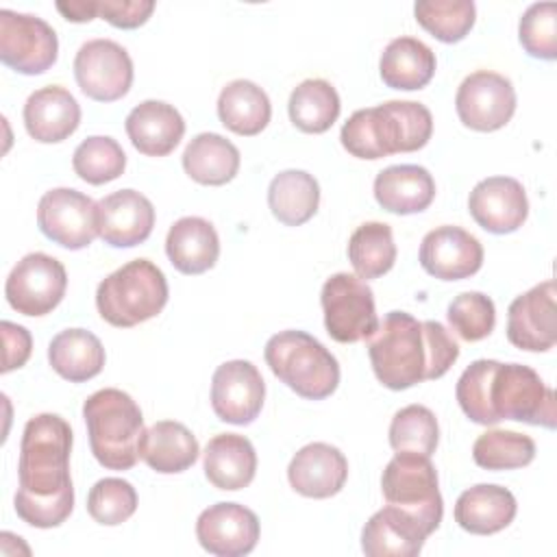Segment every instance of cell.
Wrapping results in <instances>:
<instances>
[{"instance_id":"30","label":"cell","mask_w":557,"mask_h":557,"mask_svg":"<svg viewBox=\"0 0 557 557\" xmlns=\"http://www.w3.org/2000/svg\"><path fill=\"white\" fill-rule=\"evenodd\" d=\"M48 361L61 379L85 383L100 374L104 366V346L91 331L65 329L48 344Z\"/></svg>"},{"instance_id":"8","label":"cell","mask_w":557,"mask_h":557,"mask_svg":"<svg viewBox=\"0 0 557 557\" xmlns=\"http://www.w3.org/2000/svg\"><path fill=\"white\" fill-rule=\"evenodd\" d=\"M387 505L416 516L431 533L440 527L444 503L437 487V470L431 457L418 453H396L381 476Z\"/></svg>"},{"instance_id":"25","label":"cell","mask_w":557,"mask_h":557,"mask_svg":"<svg viewBox=\"0 0 557 557\" xmlns=\"http://www.w3.org/2000/svg\"><path fill=\"white\" fill-rule=\"evenodd\" d=\"M516 496L492 483H479L463 490L455 503V522L474 535H492L503 531L516 518Z\"/></svg>"},{"instance_id":"7","label":"cell","mask_w":557,"mask_h":557,"mask_svg":"<svg viewBox=\"0 0 557 557\" xmlns=\"http://www.w3.org/2000/svg\"><path fill=\"white\" fill-rule=\"evenodd\" d=\"M168 294L161 268L148 259H133L100 281L96 307L111 326L131 329L161 313Z\"/></svg>"},{"instance_id":"14","label":"cell","mask_w":557,"mask_h":557,"mask_svg":"<svg viewBox=\"0 0 557 557\" xmlns=\"http://www.w3.org/2000/svg\"><path fill=\"white\" fill-rule=\"evenodd\" d=\"M74 76L85 96L98 102H113L133 85V61L117 41L91 39L74 57Z\"/></svg>"},{"instance_id":"23","label":"cell","mask_w":557,"mask_h":557,"mask_svg":"<svg viewBox=\"0 0 557 557\" xmlns=\"http://www.w3.org/2000/svg\"><path fill=\"white\" fill-rule=\"evenodd\" d=\"M78 124L81 107L65 87H41L33 91L24 104V126L35 141L59 144L67 139Z\"/></svg>"},{"instance_id":"11","label":"cell","mask_w":557,"mask_h":557,"mask_svg":"<svg viewBox=\"0 0 557 557\" xmlns=\"http://www.w3.org/2000/svg\"><path fill=\"white\" fill-rule=\"evenodd\" d=\"M39 231L67 250L87 248L100 235L98 202L72 187L46 191L37 205Z\"/></svg>"},{"instance_id":"9","label":"cell","mask_w":557,"mask_h":557,"mask_svg":"<svg viewBox=\"0 0 557 557\" xmlns=\"http://www.w3.org/2000/svg\"><path fill=\"white\" fill-rule=\"evenodd\" d=\"M326 333L339 344H355L368 339L376 326L379 315L370 285L348 272L329 276L320 292Z\"/></svg>"},{"instance_id":"12","label":"cell","mask_w":557,"mask_h":557,"mask_svg":"<svg viewBox=\"0 0 557 557\" xmlns=\"http://www.w3.org/2000/svg\"><path fill=\"white\" fill-rule=\"evenodd\" d=\"M67 272L63 263L46 252L22 257L4 283V296L11 309L22 315H46L65 296Z\"/></svg>"},{"instance_id":"17","label":"cell","mask_w":557,"mask_h":557,"mask_svg":"<svg viewBox=\"0 0 557 557\" xmlns=\"http://www.w3.org/2000/svg\"><path fill=\"white\" fill-rule=\"evenodd\" d=\"M259 518L239 503L209 505L196 520L200 546L218 557L248 555L259 542Z\"/></svg>"},{"instance_id":"44","label":"cell","mask_w":557,"mask_h":557,"mask_svg":"<svg viewBox=\"0 0 557 557\" xmlns=\"http://www.w3.org/2000/svg\"><path fill=\"white\" fill-rule=\"evenodd\" d=\"M154 11L152 0H98V15L115 28H137Z\"/></svg>"},{"instance_id":"37","label":"cell","mask_w":557,"mask_h":557,"mask_svg":"<svg viewBox=\"0 0 557 557\" xmlns=\"http://www.w3.org/2000/svg\"><path fill=\"white\" fill-rule=\"evenodd\" d=\"M474 463L483 470H516L524 468L535 457V442L516 431L492 429L481 433L472 446Z\"/></svg>"},{"instance_id":"40","label":"cell","mask_w":557,"mask_h":557,"mask_svg":"<svg viewBox=\"0 0 557 557\" xmlns=\"http://www.w3.org/2000/svg\"><path fill=\"white\" fill-rule=\"evenodd\" d=\"M72 168L85 183L104 185L124 172L126 154L113 137L94 135L76 146Z\"/></svg>"},{"instance_id":"2","label":"cell","mask_w":557,"mask_h":557,"mask_svg":"<svg viewBox=\"0 0 557 557\" xmlns=\"http://www.w3.org/2000/svg\"><path fill=\"white\" fill-rule=\"evenodd\" d=\"M461 411L476 424L490 426L500 420H518L555 429V392L540 374L522 363H500L494 359L472 361L455 387Z\"/></svg>"},{"instance_id":"10","label":"cell","mask_w":557,"mask_h":557,"mask_svg":"<svg viewBox=\"0 0 557 557\" xmlns=\"http://www.w3.org/2000/svg\"><path fill=\"white\" fill-rule=\"evenodd\" d=\"M59 54L54 28L28 13L0 11V61L11 70L35 76L50 70Z\"/></svg>"},{"instance_id":"18","label":"cell","mask_w":557,"mask_h":557,"mask_svg":"<svg viewBox=\"0 0 557 557\" xmlns=\"http://www.w3.org/2000/svg\"><path fill=\"white\" fill-rule=\"evenodd\" d=\"M418 259L426 274L440 281H461L481 270L483 246L461 226L444 224L424 235Z\"/></svg>"},{"instance_id":"38","label":"cell","mask_w":557,"mask_h":557,"mask_svg":"<svg viewBox=\"0 0 557 557\" xmlns=\"http://www.w3.org/2000/svg\"><path fill=\"white\" fill-rule=\"evenodd\" d=\"M418 24L444 44L461 41L476 20L472 0H420L413 4Z\"/></svg>"},{"instance_id":"42","label":"cell","mask_w":557,"mask_h":557,"mask_svg":"<svg viewBox=\"0 0 557 557\" xmlns=\"http://www.w3.org/2000/svg\"><path fill=\"white\" fill-rule=\"evenodd\" d=\"M137 509L135 487L117 476L100 479L87 494L89 516L104 527H115L126 522Z\"/></svg>"},{"instance_id":"24","label":"cell","mask_w":557,"mask_h":557,"mask_svg":"<svg viewBox=\"0 0 557 557\" xmlns=\"http://www.w3.org/2000/svg\"><path fill=\"white\" fill-rule=\"evenodd\" d=\"M126 135L146 157L170 154L185 135L183 115L168 102L144 100L126 115Z\"/></svg>"},{"instance_id":"21","label":"cell","mask_w":557,"mask_h":557,"mask_svg":"<svg viewBox=\"0 0 557 557\" xmlns=\"http://www.w3.org/2000/svg\"><path fill=\"white\" fill-rule=\"evenodd\" d=\"M348 479L344 453L331 444L313 442L302 446L287 466V481L300 496L331 498Z\"/></svg>"},{"instance_id":"46","label":"cell","mask_w":557,"mask_h":557,"mask_svg":"<svg viewBox=\"0 0 557 557\" xmlns=\"http://www.w3.org/2000/svg\"><path fill=\"white\" fill-rule=\"evenodd\" d=\"M57 11L67 22L85 24V22H91L94 17H98V0H70V2L59 0Z\"/></svg>"},{"instance_id":"26","label":"cell","mask_w":557,"mask_h":557,"mask_svg":"<svg viewBox=\"0 0 557 557\" xmlns=\"http://www.w3.org/2000/svg\"><path fill=\"white\" fill-rule=\"evenodd\" d=\"M205 476L218 490L237 492L252 483L257 472V453L248 437L220 433L209 440L202 457Z\"/></svg>"},{"instance_id":"20","label":"cell","mask_w":557,"mask_h":557,"mask_svg":"<svg viewBox=\"0 0 557 557\" xmlns=\"http://www.w3.org/2000/svg\"><path fill=\"white\" fill-rule=\"evenodd\" d=\"M98 222L104 244L113 248H133L150 237L154 207L144 194L120 189L98 202Z\"/></svg>"},{"instance_id":"6","label":"cell","mask_w":557,"mask_h":557,"mask_svg":"<svg viewBox=\"0 0 557 557\" xmlns=\"http://www.w3.org/2000/svg\"><path fill=\"white\" fill-rule=\"evenodd\" d=\"M272 374L307 400H322L339 385V363L324 344L305 331H281L263 350Z\"/></svg>"},{"instance_id":"28","label":"cell","mask_w":557,"mask_h":557,"mask_svg":"<svg viewBox=\"0 0 557 557\" xmlns=\"http://www.w3.org/2000/svg\"><path fill=\"white\" fill-rule=\"evenodd\" d=\"M165 255L183 274H202L220 257V237L213 224L198 215L176 220L165 237Z\"/></svg>"},{"instance_id":"5","label":"cell","mask_w":557,"mask_h":557,"mask_svg":"<svg viewBox=\"0 0 557 557\" xmlns=\"http://www.w3.org/2000/svg\"><path fill=\"white\" fill-rule=\"evenodd\" d=\"M89 446L107 470H131L141 457L144 416L139 405L117 387L94 392L83 405Z\"/></svg>"},{"instance_id":"3","label":"cell","mask_w":557,"mask_h":557,"mask_svg":"<svg viewBox=\"0 0 557 557\" xmlns=\"http://www.w3.org/2000/svg\"><path fill=\"white\" fill-rule=\"evenodd\" d=\"M368 355L379 383L400 392L444 376L457 361L459 346L444 324L389 311L368 337Z\"/></svg>"},{"instance_id":"29","label":"cell","mask_w":557,"mask_h":557,"mask_svg":"<svg viewBox=\"0 0 557 557\" xmlns=\"http://www.w3.org/2000/svg\"><path fill=\"white\" fill-rule=\"evenodd\" d=\"M435 67V52L416 37L392 39L379 61L381 81L387 87L403 91H413L429 85Z\"/></svg>"},{"instance_id":"43","label":"cell","mask_w":557,"mask_h":557,"mask_svg":"<svg viewBox=\"0 0 557 557\" xmlns=\"http://www.w3.org/2000/svg\"><path fill=\"white\" fill-rule=\"evenodd\" d=\"M518 39L527 54L544 61L557 57V4L535 2L531 4L518 24Z\"/></svg>"},{"instance_id":"15","label":"cell","mask_w":557,"mask_h":557,"mask_svg":"<svg viewBox=\"0 0 557 557\" xmlns=\"http://www.w3.org/2000/svg\"><path fill=\"white\" fill-rule=\"evenodd\" d=\"M265 383L255 363L246 359L224 361L211 379V407L222 422L250 424L263 407Z\"/></svg>"},{"instance_id":"1","label":"cell","mask_w":557,"mask_h":557,"mask_svg":"<svg viewBox=\"0 0 557 557\" xmlns=\"http://www.w3.org/2000/svg\"><path fill=\"white\" fill-rule=\"evenodd\" d=\"M72 429L57 413L33 416L22 433L17 461L15 513L30 527L63 524L74 509L70 476Z\"/></svg>"},{"instance_id":"31","label":"cell","mask_w":557,"mask_h":557,"mask_svg":"<svg viewBox=\"0 0 557 557\" xmlns=\"http://www.w3.org/2000/svg\"><path fill=\"white\" fill-rule=\"evenodd\" d=\"M200 455L198 440L194 433L176 422V420H161L146 429L144 444H141V459L161 474H176L196 463Z\"/></svg>"},{"instance_id":"19","label":"cell","mask_w":557,"mask_h":557,"mask_svg":"<svg viewBox=\"0 0 557 557\" xmlns=\"http://www.w3.org/2000/svg\"><path fill=\"white\" fill-rule=\"evenodd\" d=\"M468 211L487 233H513L529 215L527 191L522 183L511 176H490L472 187Z\"/></svg>"},{"instance_id":"45","label":"cell","mask_w":557,"mask_h":557,"mask_svg":"<svg viewBox=\"0 0 557 557\" xmlns=\"http://www.w3.org/2000/svg\"><path fill=\"white\" fill-rule=\"evenodd\" d=\"M0 331H2V342H4L2 374H7L15 368H22L28 361L30 350H33V339H30V333L24 326L13 324L9 320H2Z\"/></svg>"},{"instance_id":"36","label":"cell","mask_w":557,"mask_h":557,"mask_svg":"<svg viewBox=\"0 0 557 557\" xmlns=\"http://www.w3.org/2000/svg\"><path fill=\"white\" fill-rule=\"evenodd\" d=\"M348 261L359 278H379L394 268L396 244L389 224L363 222L348 239Z\"/></svg>"},{"instance_id":"32","label":"cell","mask_w":557,"mask_h":557,"mask_svg":"<svg viewBox=\"0 0 557 557\" xmlns=\"http://www.w3.org/2000/svg\"><path fill=\"white\" fill-rule=\"evenodd\" d=\"M218 117L228 131L252 137L268 126L272 104L268 94L257 83L237 78L222 87L218 98Z\"/></svg>"},{"instance_id":"4","label":"cell","mask_w":557,"mask_h":557,"mask_svg":"<svg viewBox=\"0 0 557 557\" xmlns=\"http://www.w3.org/2000/svg\"><path fill=\"white\" fill-rule=\"evenodd\" d=\"M433 133L431 111L413 100H387L355 111L342 126L344 150L357 159H383L396 152H413L429 144Z\"/></svg>"},{"instance_id":"39","label":"cell","mask_w":557,"mask_h":557,"mask_svg":"<svg viewBox=\"0 0 557 557\" xmlns=\"http://www.w3.org/2000/svg\"><path fill=\"white\" fill-rule=\"evenodd\" d=\"M440 442L435 413L424 405H407L394 413L389 424V446L396 453H418L431 457Z\"/></svg>"},{"instance_id":"34","label":"cell","mask_w":557,"mask_h":557,"mask_svg":"<svg viewBox=\"0 0 557 557\" xmlns=\"http://www.w3.org/2000/svg\"><path fill=\"white\" fill-rule=\"evenodd\" d=\"M320 205V185L305 170H283L268 187V207L285 226H300L311 220Z\"/></svg>"},{"instance_id":"33","label":"cell","mask_w":557,"mask_h":557,"mask_svg":"<svg viewBox=\"0 0 557 557\" xmlns=\"http://www.w3.org/2000/svg\"><path fill=\"white\" fill-rule=\"evenodd\" d=\"M183 170L200 185H224L239 170V150L218 133H200L183 152Z\"/></svg>"},{"instance_id":"27","label":"cell","mask_w":557,"mask_h":557,"mask_svg":"<svg viewBox=\"0 0 557 557\" xmlns=\"http://www.w3.org/2000/svg\"><path fill=\"white\" fill-rule=\"evenodd\" d=\"M374 198L389 213H420L435 198V181L422 165H389L374 178Z\"/></svg>"},{"instance_id":"35","label":"cell","mask_w":557,"mask_h":557,"mask_svg":"<svg viewBox=\"0 0 557 557\" xmlns=\"http://www.w3.org/2000/svg\"><path fill=\"white\" fill-rule=\"evenodd\" d=\"M292 124L302 133H326L339 117L342 102L335 87L324 78H307L294 87L287 102Z\"/></svg>"},{"instance_id":"13","label":"cell","mask_w":557,"mask_h":557,"mask_svg":"<svg viewBox=\"0 0 557 557\" xmlns=\"http://www.w3.org/2000/svg\"><path fill=\"white\" fill-rule=\"evenodd\" d=\"M455 109L463 126L492 133L511 120L516 111V89L507 76L476 70L461 81L455 96Z\"/></svg>"},{"instance_id":"16","label":"cell","mask_w":557,"mask_h":557,"mask_svg":"<svg viewBox=\"0 0 557 557\" xmlns=\"http://www.w3.org/2000/svg\"><path fill=\"white\" fill-rule=\"evenodd\" d=\"M555 281L548 278L511 300L507 309V339L529 352L550 350L557 342Z\"/></svg>"},{"instance_id":"41","label":"cell","mask_w":557,"mask_h":557,"mask_svg":"<svg viewBox=\"0 0 557 557\" xmlns=\"http://www.w3.org/2000/svg\"><path fill=\"white\" fill-rule=\"evenodd\" d=\"M450 329L466 342L485 339L496 324V307L481 292H463L455 296L446 309Z\"/></svg>"},{"instance_id":"22","label":"cell","mask_w":557,"mask_h":557,"mask_svg":"<svg viewBox=\"0 0 557 557\" xmlns=\"http://www.w3.org/2000/svg\"><path fill=\"white\" fill-rule=\"evenodd\" d=\"M431 531L400 507L385 505L363 524L361 550L368 557H416Z\"/></svg>"}]
</instances>
